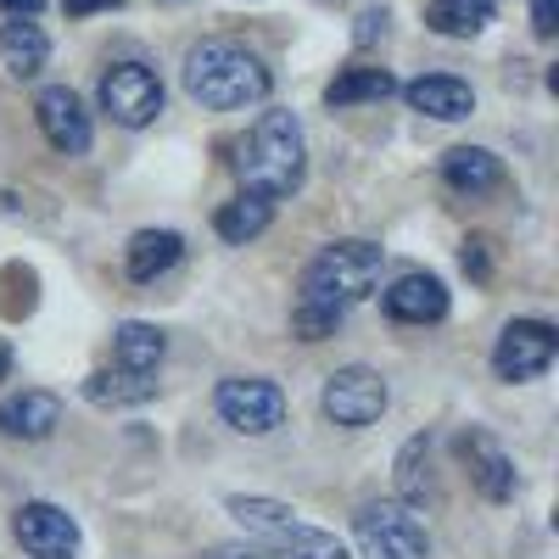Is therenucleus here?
<instances>
[{"label": "nucleus", "mask_w": 559, "mask_h": 559, "mask_svg": "<svg viewBox=\"0 0 559 559\" xmlns=\"http://www.w3.org/2000/svg\"><path fill=\"white\" fill-rule=\"evenodd\" d=\"M353 537H358L364 559H431V537L419 526L414 503H403V498L364 503L353 521Z\"/></svg>", "instance_id": "39448f33"}, {"label": "nucleus", "mask_w": 559, "mask_h": 559, "mask_svg": "<svg viewBox=\"0 0 559 559\" xmlns=\"http://www.w3.org/2000/svg\"><path fill=\"white\" fill-rule=\"evenodd\" d=\"M302 174H308V140H302L297 112L269 107L241 134V146H236V179H241V191L280 202V197H292L297 185H302Z\"/></svg>", "instance_id": "f03ea898"}, {"label": "nucleus", "mask_w": 559, "mask_h": 559, "mask_svg": "<svg viewBox=\"0 0 559 559\" xmlns=\"http://www.w3.org/2000/svg\"><path fill=\"white\" fill-rule=\"evenodd\" d=\"M386 403H392V392H386V381H381L369 364H347V369H336V376L324 381V392H319L324 419H331V426H342V431L376 426V419L386 414Z\"/></svg>", "instance_id": "423d86ee"}, {"label": "nucleus", "mask_w": 559, "mask_h": 559, "mask_svg": "<svg viewBox=\"0 0 559 559\" xmlns=\"http://www.w3.org/2000/svg\"><path fill=\"white\" fill-rule=\"evenodd\" d=\"M207 559H280L274 548H247V543H229V548H213Z\"/></svg>", "instance_id": "cd10ccee"}, {"label": "nucleus", "mask_w": 559, "mask_h": 559, "mask_svg": "<svg viewBox=\"0 0 559 559\" xmlns=\"http://www.w3.org/2000/svg\"><path fill=\"white\" fill-rule=\"evenodd\" d=\"M554 28H559V0H532V34L554 39Z\"/></svg>", "instance_id": "a878e982"}, {"label": "nucleus", "mask_w": 559, "mask_h": 559, "mask_svg": "<svg viewBox=\"0 0 559 559\" xmlns=\"http://www.w3.org/2000/svg\"><path fill=\"white\" fill-rule=\"evenodd\" d=\"M7 369H12V353H7V342H0V381H7Z\"/></svg>", "instance_id": "7c9ffc66"}, {"label": "nucleus", "mask_w": 559, "mask_h": 559, "mask_svg": "<svg viewBox=\"0 0 559 559\" xmlns=\"http://www.w3.org/2000/svg\"><path fill=\"white\" fill-rule=\"evenodd\" d=\"M554 353H559V331L548 319H509L498 347H492V376L509 381V386L537 381L543 369L554 364Z\"/></svg>", "instance_id": "1a4fd4ad"}, {"label": "nucleus", "mask_w": 559, "mask_h": 559, "mask_svg": "<svg viewBox=\"0 0 559 559\" xmlns=\"http://www.w3.org/2000/svg\"><path fill=\"white\" fill-rule=\"evenodd\" d=\"M45 7V0H0V12H7V17H34Z\"/></svg>", "instance_id": "c756f323"}, {"label": "nucleus", "mask_w": 559, "mask_h": 559, "mask_svg": "<svg viewBox=\"0 0 559 559\" xmlns=\"http://www.w3.org/2000/svg\"><path fill=\"white\" fill-rule=\"evenodd\" d=\"M453 448H459L464 471H471V481L481 487V498H487V503H509V498L521 492V471H515V459H509L487 431H464Z\"/></svg>", "instance_id": "f8f14e48"}, {"label": "nucleus", "mask_w": 559, "mask_h": 559, "mask_svg": "<svg viewBox=\"0 0 559 559\" xmlns=\"http://www.w3.org/2000/svg\"><path fill=\"white\" fill-rule=\"evenodd\" d=\"M381 269H386V252L376 241H331L308 269H302V297L297 308L308 313H324V319H342L353 302H364L369 292L381 286Z\"/></svg>", "instance_id": "7ed1b4c3"}, {"label": "nucleus", "mask_w": 559, "mask_h": 559, "mask_svg": "<svg viewBox=\"0 0 559 559\" xmlns=\"http://www.w3.org/2000/svg\"><path fill=\"white\" fill-rule=\"evenodd\" d=\"M397 90V79L386 68H342L324 84V107H364V102H386Z\"/></svg>", "instance_id": "412c9836"}, {"label": "nucleus", "mask_w": 559, "mask_h": 559, "mask_svg": "<svg viewBox=\"0 0 559 559\" xmlns=\"http://www.w3.org/2000/svg\"><path fill=\"white\" fill-rule=\"evenodd\" d=\"M179 258H185V241L174 236V229H140V236L123 247V269H129L134 286H152V280L168 274Z\"/></svg>", "instance_id": "6ab92c4d"}, {"label": "nucleus", "mask_w": 559, "mask_h": 559, "mask_svg": "<svg viewBox=\"0 0 559 559\" xmlns=\"http://www.w3.org/2000/svg\"><path fill=\"white\" fill-rule=\"evenodd\" d=\"M269 218H274V202H269V197L241 191L236 202H224V207L213 213V229H218V241H229V247H247V241H258L263 229H269Z\"/></svg>", "instance_id": "aec40b11"}, {"label": "nucleus", "mask_w": 559, "mask_h": 559, "mask_svg": "<svg viewBox=\"0 0 559 559\" xmlns=\"http://www.w3.org/2000/svg\"><path fill=\"white\" fill-rule=\"evenodd\" d=\"M118 0H62V12L68 17H90V12H112Z\"/></svg>", "instance_id": "c85d7f7f"}, {"label": "nucleus", "mask_w": 559, "mask_h": 559, "mask_svg": "<svg viewBox=\"0 0 559 559\" xmlns=\"http://www.w3.org/2000/svg\"><path fill=\"white\" fill-rule=\"evenodd\" d=\"M224 509H229V515H236L252 537H263L280 559H347V548H342L336 532H319V526L297 521V509L274 503V498H247V492H236Z\"/></svg>", "instance_id": "20e7f679"}, {"label": "nucleus", "mask_w": 559, "mask_h": 559, "mask_svg": "<svg viewBox=\"0 0 559 559\" xmlns=\"http://www.w3.org/2000/svg\"><path fill=\"white\" fill-rule=\"evenodd\" d=\"M381 308L397 319V324H442L448 319V286L437 274H403L386 286Z\"/></svg>", "instance_id": "4468645a"}, {"label": "nucleus", "mask_w": 559, "mask_h": 559, "mask_svg": "<svg viewBox=\"0 0 559 559\" xmlns=\"http://www.w3.org/2000/svg\"><path fill=\"white\" fill-rule=\"evenodd\" d=\"M34 118H39V134L51 140V146H57L62 157H84V152H90V140H96L84 102L73 96L68 84L39 90V96H34Z\"/></svg>", "instance_id": "9b49d317"}, {"label": "nucleus", "mask_w": 559, "mask_h": 559, "mask_svg": "<svg viewBox=\"0 0 559 559\" xmlns=\"http://www.w3.org/2000/svg\"><path fill=\"white\" fill-rule=\"evenodd\" d=\"M386 12H364L358 17V28H353V45H376V39H386Z\"/></svg>", "instance_id": "bb28decb"}, {"label": "nucleus", "mask_w": 559, "mask_h": 559, "mask_svg": "<svg viewBox=\"0 0 559 559\" xmlns=\"http://www.w3.org/2000/svg\"><path fill=\"white\" fill-rule=\"evenodd\" d=\"M431 492V437H408L397 453V498L419 503Z\"/></svg>", "instance_id": "b1692460"}, {"label": "nucleus", "mask_w": 559, "mask_h": 559, "mask_svg": "<svg viewBox=\"0 0 559 559\" xmlns=\"http://www.w3.org/2000/svg\"><path fill=\"white\" fill-rule=\"evenodd\" d=\"M274 73L236 39H202L185 51V96L207 112H241L269 102Z\"/></svg>", "instance_id": "f257e3e1"}, {"label": "nucleus", "mask_w": 559, "mask_h": 559, "mask_svg": "<svg viewBox=\"0 0 559 559\" xmlns=\"http://www.w3.org/2000/svg\"><path fill=\"white\" fill-rule=\"evenodd\" d=\"M84 397L96 408H140L157 397V369H123V364H107L84 381Z\"/></svg>", "instance_id": "dca6fc26"}, {"label": "nucleus", "mask_w": 559, "mask_h": 559, "mask_svg": "<svg viewBox=\"0 0 559 559\" xmlns=\"http://www.w3.org/2000/svg\"><path fill=\"white\" fill-rule=\"evenodd\" d=\"M12 537H17V548L28 559H79V548H84L79 521L68 515V509L45 503V498L23 503L17 515H12Z\"/></svg>", "instance_id": "9d476101"}, {"label": "nucleus", "mask_w": 559, "mask_h": 559, "mask_svg": "<svg viewBox=\"0 0 559 559\" xmlns=\"http://www.w3.org/2000/svg\"><path fill=\"white\" fill-rule=\"evenodd\" d=\"M464 274H476V280H492V241L487 236H471V241H464Z\"/></svg>", "instance_id": "393cba45"}, {"label": "nucleus", "mask_w": 559, "mask_h": 559, "mask_svg": "<svg viewBox=\"0 0 559 559\" xmlns=\"http://www.w3.org/2000/svg\"><path fill=\"white\" fill-rule=\"evenodd\" d=\"M45 62H51V39H45V28L34 17L0 23V68H7L12 79H34Z\"/></svg>", "instance_id": "f3484780"}, {"label": "nucleus", "mask_w": 559, "mask_h": 559, "mask_svg": "<svg viewBox=\"0 0 559 559\" xmlns=\"http://www.w3.org/2000/svg\"><path fill=\"white\" fill-rule=\"evenodd\" d=\"M492 23V0H431L426 7V28L442 39H476Z\"/></svg>", "instance_id": "4be33fe9"}, {"label": "nucleus", "mask_w": 559, "mask_h": 559, "mask_svg": "<svg viewBox=\"0 0 559 559\" xmlns=\"http://www.w3.org/2000/svg\"><path fill=\"white\" fill-rule=\"evenodd\" d=\"M403 102L419 112V118H437V123H464L476 112V90L453 79V73H426V79H414L403 84Z\"/></svg>", "instance_id": "ddd939ff"}, {"label": "nucleus", "mask_w": 559, "mask_h": 559, "mask_svg": "<svg viewBox=\"0 0 559 559\" xmlns=\"http://www.w3.org/2000/svg\"><path fill=\"white\" fill-rule=\"evenodd\" d=\"M213 408L229 431H241V437H269L286 426V392H280L274 381H258V376H229L218 381L213 392Z\"/></svg>", "instance_id": "0eeeda50"}, {"label": "nucleus", "mask_w": 559, "mask_h": 559, "mask_svg": "<svg viewBox=\"0 0 559 559\" xmlns=\"http://www.w3.org/2000/svg\"><path fill=\"white\" fill-rule=\"evenodd\" d=\"M163 353H168V336L157 331V324H140V319L118 324V336H112V364H123V369H157Z\"/></svg>", "instance_id": "5701e85b"}, {"label": "nucleus", "mask_w": 559, "mask_h": 559, "mask_svg": "<svg viewBox=\"0 0 559 559\" xmlns=\"http://www.w3.org/2000/svg\"><path fill=\"white\" fill-rule=\"evenodd\" d=\"M57 426H62L57 392H17L0 403V437H12V442H45Z\"/></svg>", "instance_id": "2eb2a0df"}, {"label": "nucleus", "mask_w": 559, "mask_h": 559, "mask_svg": "<svg viewBox=\"0 0 559 559\" xmlns=\"http://www.w3.org/2000/svg\"><path fill=\"white\" fill-rule=\"evenodd\" d=\"M442 179H448V191H459V197H487V191L503 185V163L487 146H453L442 157Z\"/></svg>", "instance_id": "a211bd4d"}, {"label": "nucleus", "mask_w": 559, "mask_h": 559, "mask_svg": "<svg viewBox=\"0 0 559 559\" xmlns=\"http://www.w3.org/2000/svg\"><path fill=\"white\" fill-rule=\"evenodd\" d=\"M96 96H102V112H107L112 123L146 129V123H157V112H163V79H157V68H146V62H112V68L102 73V84H96Z\"/></svg>", "instance_id": "6e6552de"}]
</instances>
